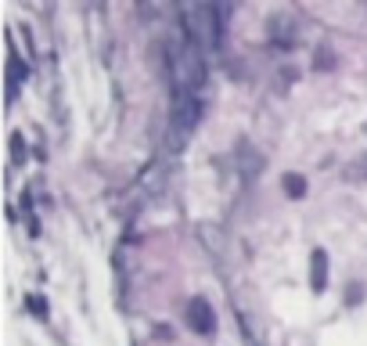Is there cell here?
<instances>
[{
  "instance_id": "6",
  "label": "cell",
  "mask_w": 367,
  "mask_h": 346,
  "mask_svg": "<svg viewBox=\"0 0 367 346\" xmlns=\"http://www.w3.org/2000/svg\"><path fill=\"white\" fill-rule=\"evenodd\" d=\"M11 159L25 163V141H22V134H11Z\"/></svg>"
},
{
  "instance_id": "1",
  "label": "cell",
  "mask_w": 367,
  "mask_h": 346,
  "mask_svg": "<svg viewBox=\"0 0 367 346\" xmlns=\"http://www.w3.org/2000/svg\"><path fill=\"white\" fill-rule=\"evenodd\" d=\"M227 8L216 4H184L180 22H184V40L202 54H213L223 40V22H227Z\"/></svg>"
},
{
  "instance_id": "2",
  "label": "cell",
  "mask_w": 367,
  "mask_h": 346,
  "mask_svg": "<svg viewBox=\"0 0 367 346\" xmlns=\"http://www.w3.org/2000/svg\"><path fill=\"white\" fill-rule=\"evenodd\" d=\"M198 116H202V101L198 94H173V105H169V134H166V145L169 152H180L191 134L198 127Z\"/></svg>"
},
{
  "instance_id": "7",
  "label": "cell",
  "mask_w": 367,
  "mask_h": 346,
  "mask_svg": "<svg viewBox=\"0 0 367 346\" xmlns=\"http://www.w3.org/2000/svg\"><path fill=\"white\" fill-rule=\"evenodd\" d=\"M29 307H33V310L40 314V318H43V314H47V303L40 300V296H33V300H29Z\"/></svg>"
},
{
  "instance_id": "3",
  "label": "cell",
  "mask_w": 367,
  "mask_h": 346,
  "mask_svg": "<svg viewBox=\"0 0 367 346\" xmlns=\"http://www.w3.org/2000/svg\"><path fill=\"white\" fill-rule=\"evenodd\" d=\"M184 318H187V328H191V332H198V336H213L216 332V314H213L209 300H202V296H191V300H187Z\"/></svg>"
},
{
  "instance_id": "5",
  "label": "cell",
  "mask_w": 367,
  "mask_h": 346,
  "mask_svg": "<svg viewBox=\"0 0 367 346\" xmlns=\"http://www.w3.org/2000/svg\"><path fill=\"white\" fill-rule=\"evenodd\" d=\"M284 192L292 199H302L306 195V177H302V173H289V177H284Z\"/></svg>"
},
{
  "instance_id": "4",
  "label": "cell",
  "mask_w": 367,
  "mask_h": 346,
  "mask_svg": "<svg viewBox=\"0 0 367 346\" xmlns=\"http://www.w3.org/2000/svg\"><path fill=\"white\" fill-rule=\"evenodd\" d=\"M310 289L317 296L328 289V253L324 249H313V256H310Z\"/></svg>"
}]
</instances>
